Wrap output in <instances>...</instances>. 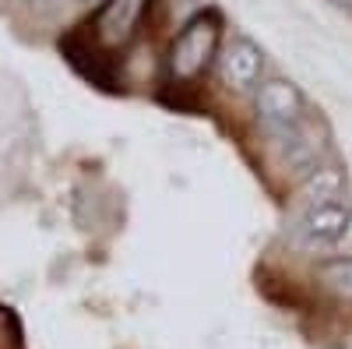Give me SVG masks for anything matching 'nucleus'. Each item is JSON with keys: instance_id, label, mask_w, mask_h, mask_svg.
<instances>
[{"instance_id": "nucleus-7", "label": "nucleus", "mask_w": 352, "mask_h": 349, "mask_svg": "<svg viewBox=\"0 0 352 349\" xmlns=\"http://www.w3.org/2000/svg\"><path fill=\"white\" fill-rule=\"evenodd\" d=\"M300 198L303 205H320V201H335L345 198V177L338 166H314L303 184H300Z\"/></svg>"}, {"instance_id": "nucleus-1", "label": "nucleus", "mask_w": 352, "mask_h": 349, "mask_svg": "<svg viewBox=\"0 0 352 349\" xmlns=\"http://www.w3.org/2000/svg\"><path fill=\"white\" fill-rule=\"evenodd\" d=\"M222 18L219 11H197L169 46V78L173 81H197L212 61L222 53Z\"/></svg>"}, {"instance_id": "nucleus-8", "label": "nucleus", "mask_w": 352, "mask_h": 349, "mask_svg": "<svg viewBox=\"0 0 352 349\" xmlns=\"http://www.w3.org/2000/svg\"><path fill=\"white\" fill-rule=\"evenodd\" d=\"M320 279H324L331 289L352 297V257H331L320 265Z\"/></svg>"}, {"instance_id": "nucleus-6", "label": "nucleus", "mask_w": 352, "mask_h": 349, "mask_svg": "<svg viewBox=\"0 0 352 349\" xmlns=\"http://www.w3.org/2000/svg\"><path fill=\"white\" fill-rule=\"evenodd\" d=\"M278 149H282V162L296 173H310L320 159V138L314 134V127L303 120L300 127H289L282 134H275Z\"/></svg>"}, {"instance_id": "nucleus-5", "label": "nucleus", "mask_w": 352, "mask_h": 349, "mask_svg": "<svg viewBox=\"0 0 352 349\" xmlns=\"http://www.w3.org/2000/svg\"><path fill=\"white\" fill-rule=\"evenodd\" d=\"M152 8V0H102L96 14V36L109 50H124L144 21V11Z\"/></svg>"}, {"instance_id": "nucleus-2", "label": "nucleus", "mask_w": 352, "mask_h": 349, "mask_svg": "<svg viewBox=\"0 0 352 349\" xmlns=\"http://www.w3.org/2000/svg\"><path fill=\"white\" fill-rule=\"evenodd\" d=\"M352 229V205L345 198L335 201H320V205H303L296 226H292V237L310 251H328L338 247Z\"/></svg>"}, {"instance_id": "nucleus-3", "label": "nucleus", "mask_w": 352, "mask_h": 349, "mask_svg": "<svg viewBox=\"0 0 352 349\" xmlns=\"http://www.w3.org/2000/svg\"><path fill=\"white\" fill-rule=\"evenodd\" d=\"M254 109H257V120L272 134L300 127L307 120V99L300 92V85H292L289 78H264L257 85Z\"/></svg>"}, {"instance_id": "nucleus-11", "label": "nucleus", "mask_w": 352, "mask_h": 349, "mask_svg": "<svg viewBox=\"0 0 352 349\" xmlns=\"http://www.w3.org/2000/svg\"><path fill=\"white\" fill-rule=\"evenodd\" d=\"M85 4H92V0H85Z\"/></svg>"}, {"instance_id": "nucleus-9", "label": "nucleus", "mask_w": 352, "mask_h": 349, "mask_svg": "<svg viewBox=\"0 0 352 349\" xmlns=\"http://www.w3.org/2000/svg\"><path fill=\"white\" fill-rule=\"evenodd\" d=\"M36 8H50V4H56V0H32Z\"/></svg>"}, {"instance_id": "nucleus-4", "label": "nucleus", "mask_w": 352, "mask_h": 349, "mask_svg": "<svg viewBox=\"0 0 352 349\" xmlns=\"http://www.w3.org/2000/svg\"><path fill=\"white\" fill-rule=\"evenodd\" d=\"M219 78L229 92H250L264 81V50L247 39V36H236L232 43L222 46L219 53Z\"/></svg>"}, {"instance_id": "nucleus-10", "label": "nucleus", "mask_w": 352, "mask_h": 349, "mask_svg": "<svg viewBox=\"0 0 352 349\" xmlns=\"http://www.w3.org/2000/svg\"><path fill=\"white\" fill-rule=\"evenodd\" d=\"M338 8H345V11H352V0H335Z\"/></svg>"}]
</instances>
